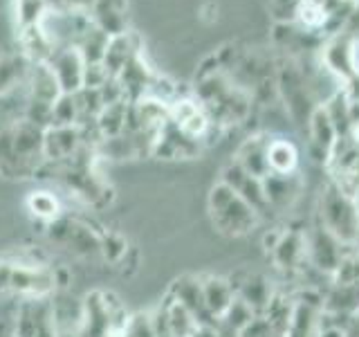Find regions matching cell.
<instances>
[{"label":"cell","instance_id":"1","mask_svg":"<svg viewBox=\"0 0 359 337\" xmlns=\"http://www.w3.org/2000/svg\"><path fill=\"white\" fill-rule=\"evenodd\" d=\"M56 272L36 261L0 263V292L18 299H48L56 290Z\"/></svg>","mask_w":359,"mask_h":337},{"label":"cell","instance_id":"2","mask_svg":"<svg viewBox=\"0 0 359 337\" xmlns=\"http://www.w3.org/2000/svg\"><path fill=\"white\" fill-rule=\"evenodd\" d=\"M209 213L216 230L224 236H243L258 223V211L236 194L231 187L218 183L209 194Z\"/></svg>","mask_w":359,"mask_h":337},{"label":"cell","instance_id":"3","mask_svg":"<svg viewBox=\"0 0 359 337\" xmlns=\"http://www.w3.org/2000/svg\"><path fill=\"white\" fill-rule=\"evenodd\" d=\"M321 223L339 243H351L359 234V211L351 196L332 185L321 196Z\"/></svg>","mask_w":359,"mask_h":337},{"label":"cell","instance_id":"4","mask_svg":"<svg viewBox=\"0 0 359 337\" xmlns=\"http://www.w3.org/2000/svg\"><path fill=\"white\" fill-rule=\"evenodd\" d=\"M14 337H59L50 297L20 299L14 319Z\"/></svg>","mask_w":359,"mask_h":337},{"label":"cell","instance_id":"5","mask_svg":"<svg viewBox=\"0 0 359 337\" xmlns=\"http://www.w3.org/2000/svg\"><path fill=\"white\" fill-rule=\"evenodd\" d=\"M83 149H86L83 126L45 128V140H43L45 162H74Z\"/></svg>","mask_w":359,"mask_h":337},{"label":"cell","instance_id":"6","mask_svg":"<svg viewBox=\"0 0 359 337\" xmlns=\"http://www.w3.org/2000/svg\"><path fill=\"white\" fill-rule=\"evenodd\" d=\"M52 72L59 81L61 90L67 95H74L83 88V77H86V61L76 45H67V48L54 50L48 61Z\"/></svg>","mask_w":359,"mask_h":337},{"label":"cell","instance_id":"7","mask_svg":"<svg viewBox=\"0 0 359 337\" xmlns=\"http://www.w3.org/2000/svg\"><path fill=\"white\" fill-rule=\"evenodd\" d=\"M220 183L231 187L236 194H238L247 202V205L254 207L258 211V216L265 213V209H269L267 198H265V189H263V180L252 176V173H247L236 160H231L227 166L222 168V180H220Z\"/></svg>","mask_w":359,"mask_h":337},{"label":"cell","instance_id":"8","mask_svg":"<svg viewBox=\"0 0 359 337\" xmlns=\"http://www.w3.org/2000/svg\"><path fill=\"white\" fill-rule=\"evenodd\" d=\"M301 187H303V180H301L299 171L290 173V176L269 173L267 178H263V189H265L267 205H269V209H274V211H283L285 207L294 205V200L301 194Z\"/></svg>","mask_w":359,"mask_h":337},{"label":"cell","instance_id":"9","mask_svg":"<svg viewBox=\"0 0 359 337\" xmlns=\"http://www.w3.org/2000/svg\"><path fill=\"white\" fill-rule=\"evenodd\" d=\"M323 67H328L344 81L357 79L355 61H353V37L351 34H337L323 50Z\"/></svg>","mask_w":359,"mask_h":337},{"label":"cell","instance_id":"10","mask_svg":"<svg viewBox=\"0 0 359 337\" xmlns=\"http://www.w3.org/2000/svg\"><path fill=\"white\" fill-rule=\"evenodd\" d=\"M267 144H269V135L258 133L247 138L238 151H236L233 160L238 162L247 173H252L256 178H267L269 176V164H267Z\"/></svg>","mask_w":359,"mask_h":337},{"label":"cell","instance_id":"11","mask_svg":"<svg viewBox=\"0 0 359 337\" xmlns=\"http://www.w3.org/2000/svg\"><path fill=\"white\" fill-rule=\"evenodd\" d=\"M168 297H173L180 301L182 306L194 315L200 324H213L211 315L205 306V297H202V288H200V279L196 277H182L177 279L175 284L168 290Z\"/></svg>","mask_w":359,"mask_h":337},{"label":"cell","instance_id":"12","mask_svg":"<svg viewBox=\"0 0 359 337\" xmlns=\"http://www.w3.org/2000/svg\"><path fill=\"white\" fill-rule=\"evenodd\" d=\"M200 288H202V297H205V306L209 310V315L213 319H218L227 308L231 306V301L236 299V290H233V284H229L227 279L222 277H202L200 279Z\"/></svg>","mask_w":359,"mask_h":337},{"label":"cell","instance_id":"13","mask_svg":"<svg viewBox=\"0 0 359 337\" xmlns=\"http://www.w3.org/2000/svg\"><path fill=\"white\" fill-rule=\"evenodd\" d=\"M34 61L25 54L0 56V97L11 95L18 88H25Z\"/></svg>","mask_w":359,"mask_h":337},{"label":"cell","instance_id":"14","mask_svg":"<svg viewBox=\"0 0 359 337\" xmlns=\"http://www.w3.org/2000/svg\"><path fill=\"white\" fill-rule=\"evenodd\" d=\"M25 90H27V99L45 101V104H54V101L63 95V90H61L59 81H56V77L52 72V67L45 61L32 65Z\"/></svg>","mask_w":359,"mask_h":337},{"label":"cell","instance_id":"15","mask_svg":"<svg viewBox=\"0 0 359 337\" xmlns=\"http://www.w3.org/2000/svg\"><path fill=\"white\" fill-rule=\"evenodd\" d=\"M135 56H140V43L133 32H123L119 37H112L104 56V67L110 77H117Z\"/></svg>","mask_w":359,"mask_h":337},{"label":"cell","instance_id":"16","mask_svg":"<svg viewBox=\"0 0 359 337\" xmlns=\"http://www.w3.org/2000/svg\"><path fill=\"white\" fill-rule=\"evenodd\" d=\"M306 254H308V239L301 232H283L272 250L274 263L283 270L299 267Z\"/></svg>","mask_w":359,"mask_h":337},{"label":"cell","instance_id":"17","mask_svg":"<svg viewBox=\"0 0 359 337\" xmlns=\"http://www.w3.org/2000/svg\"><path fill=\"white\" fill-rule=\"evenodd\" d=\"M267 164H269V173H276V176L297 173V168H299L297 146L285 138H269Z\"/></svg>","mask_w":359,"mask_h":337},{"label":"cell","instance_id":"18","mask_svg":"<svg viewBox=\"0 0 359 337\" xmlns=\"http://www.w3.org/2000/svg\"><path fill=\"white\" fill-rule=\"evenodd\" d=\"M162 315H164V322L168 326L171 337H194V333L200 326V322L182 306V303L168 295H166V303H162Z\"/></svg>","mask_w":359,"mask_h":337},{"label":"cell","instance_id":"19","mask_svg":"<svg viewBox=\"0 0 359 337\" xmlns=\"http://www.w3.org/2000/svg\"><path fill=\"white\" fill-rule=\"evenodd\" d=\"M25 207L34 218H39L41 223H56L61 220V200L54 191L48 189H36L25 198Z\"/></svg>","mask_w":359,"mask_h":337},{"label":"cell","instance_id":"20","mask_svg":"<svg viewBox=\"0 0 359 337\" xmlns=\"http://www.w3.org/2000/svg\"><path fill=\"white\" fill-rule=\"evenodd\" d=\"M308 128H310V140L312 144L317 146L321 151V155H328L330 157V151L337 142V131H334V124L330 121L328 112L323 110V106L314 108L312 115H310V121H308Z\"/></svg>","mask_w":359,"mask_h":337},{"label":"cell","instance_id":"21","mask_svg":"<svg viewBox=\"0 0 359 337\" xmlns=\"http://www.w3.org/2000/svg\"><path fill=\"white\" fill-rule=\"evenodd\" d=\"M52 126H79V106L74 95L63 93L52 104Z\"/></svg>","mask_w":359,"mask_h":337},{"label":"cell","instance_id":"22","mask_svg":"<svg viewBox=\"0 0 359 337\" xmlns=\"http://www.w3.org/2000/svg\"><path fill=\"white\" fill-rule=\"evenodd\" d=\"M128 254V243L123 236L108 232L101 234V256L110 263H121V258Z\"/></svg>","mask_w":359,"mask_h":337}]
</instances>
